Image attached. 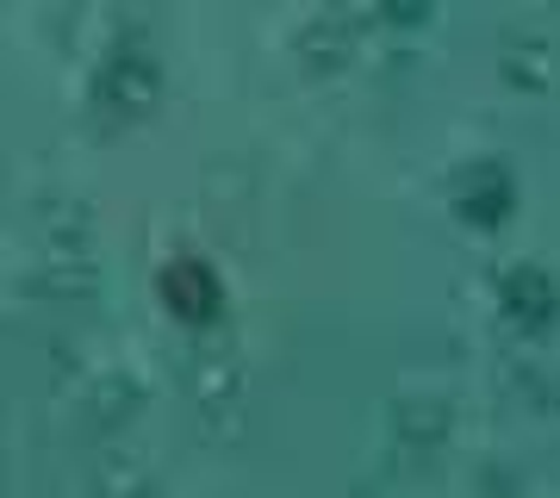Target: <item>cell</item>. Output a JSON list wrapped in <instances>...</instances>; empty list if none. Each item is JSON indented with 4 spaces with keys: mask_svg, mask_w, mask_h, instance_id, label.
Here are the masks:
<instances>
[{
    "mask_svg": "<svg viewBox=\"0 0 560 498\" xmlns=\"http://www.w3.org/2000/svg\"><path fill=\"white\" fill-rule=\"evenodd\" d=\"M442 430H448V412H442V398H405L399 405V437L411 442V449H436Z\"/></svg>",
    "mask_w": 560,
    "mask_h": 498,
    "instance_id": "obj_7",
    "label": "cell"
},
{
    "mask_svg": "<svg viewBox=\"0 0 560 498\" xmlns=\"http://www.w3.org/2000/svg\"><path fill=\"white\" fill-rule=\"evenodd\" d=\"M156 287H162V299H168V312H180L187 324H212L219 319V275H212L206 262H194V256L168 262Z\"/></svg>",
    "mask_w": 560,
    "mask_h": 498,
    "instance_id": "obj_5",
    "label": "cell"
},
{
    "mask_svg": "<svg viewBox=\"0 0 560 498\" xmlns=\"http://www.w3.org/2000/svg\"><path fill=\"white\" fill-rule=\"evenodd\" d=\"M504 76L517 81V88H548L555 76V62H548V44L517 32V38H504Z\"/></svg>",
    "mask_w": 560,
    "mask_h": 498,
    "instance_id": "obj_6",
    "label": "cell"
},
{
    "mask_svg": "<svg viewBox=\"0 0 560 498\" xmlns=\"http://www.w3.org/2000/svg\"><path fill=\"white\" fill-rule=\"evenodd\" d=\"M499 312H504V324H511V331L541 337V331L560 319V287L548 280V268L517 262V268H504V275H499Z\"/></svg>",
    "mask_w": 560,
    "mask_h": 498,
    "instance_id": "obj_3",
    "label": "cell"
},
{
    "mask_svg": "<svg viewBox=\"0 0 560 498\" xmlns=\"http://www.w3.org/2000/svg\"><path fill=\"white\" fill-rule=\"evenodd\" d=\"M44 268L62 293H88L94 287V238H88V212L81 206H50L44 219Z\"/></svg>",
    "mask_w": 560,
    "mask_h": 498,
    "instance_id": "obj_2",
    "label": "cell"
},
{
    "mask_svg": "<svg viewBox=\"0 0 560 498\" xmlns=\"http://www.w3.org/2000/svg\"><path fill=\"white\" fill-rule=\"evenodd\" d=\"M381 13L393 25H423L430 13H436V0H381Z\"/></svg>",
    "mask_w": 560,
    "mask_h": 498,
    "instance_id": "obj_8",
    "label": "cell"
},
{
    "mask_svg": "<svg viewBox=\"0 0 560 498\" xmlns=\"http://www.w3.org/2000/svg\"><path fill=\"white\" fill-rule=\"evenodd\" d=\"M511 206H517V181H511V169L492 157L467 162L455 175V212L467 224H480V231H492V224L511 219Z\"/></svg>",
    "mask_w": 560,
    "mask_h": 498,
    "instance_id": "obj_4",
    "label": "cell"
},
{
    "mask_svg": "<svg viewBox=\"0 0 560 498\" xmlns=\"http://www.w3.org/2000/svg\"><path fill=\"white\" fill-rule=\"evenodd\" d=\"M88 100H94V113H101L106 125L143 119V113L162 100V62L150 57L143 44H113V50L101 57V69H94Z\"/></svg>",
    "mask_w": 560,
    "mask_h": 498,
    "instance_id": "obj_1",
    "label": "cell"
}]
</instances>
